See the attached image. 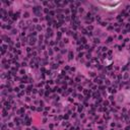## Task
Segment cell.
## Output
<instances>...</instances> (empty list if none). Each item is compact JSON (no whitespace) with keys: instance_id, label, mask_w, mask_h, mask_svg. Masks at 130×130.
<instances>
[{"instance_id":"cell-1","label":"cell","mask_w":130,"mask_h":130,"mask_svg":"<svg viewBox=\"0 0 130 130\" xmlns=\"http://www.w3.org/2000/svg\"><path fill=\"white\" fill-rule=\"evenodd\" d=\"M100 5H102L105 9H115L117 6L120 5V2H117V3H113V2H106V3H99Z\"/></svg>"}]
</instances>
